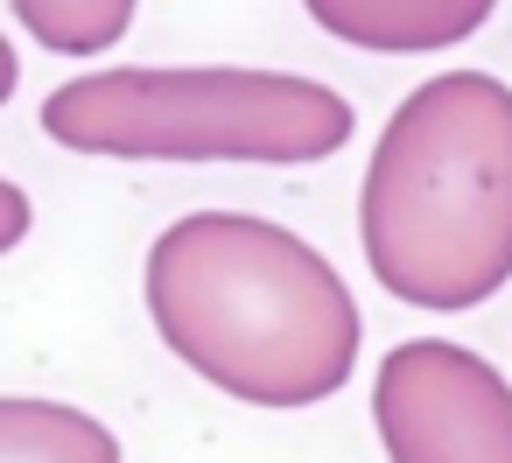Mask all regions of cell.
I'll use <instances>...</instances> for the list:
<instances>
[{
	"mask_svg": "<svg viewBox=\"0 0 512 463\" xmlns=\"http://www.w3.org/2000/svg\"><path fill=\"white\" fill-rule=\"evenodd\" d=\"M148 323L204 386L246 407H316L351 386L365 316L344 274L288 225L190 211L155 232L141 267Z\"/></svg>",
	"mask_w": 512,
	"mask_h": 463,
	"instance_id": "1",
	"label": "cell"
},
{
	"mask_svg": "<svg viewBox=\"0 0 512 463\" xmlns=\"http://www.w3.org/2000/svg\"><path fill=\"white\" fill-rule=\"evenodd\" d=\"M309 22L351 50H372V57H435V50H456L470 43L498 0H302Z\"/></svg>",
	"mask_w": 512,
	"mask_h": 463,
	"instance_id": "5",
	"label": "cell"
},
{
	"mask_svg": "<svg viewBox=\"0 0 512 463\" xmlns=\"http://www.w3.org/2000/svg\"><path fill=\"white\" fill-rule=\"evenodd\" d=\"M0 463H127V456L92 407L0 393Z\"/></svg>",
	"mask_w": 512,
	"mask_h": 463,
	"instance_id": "6",
	"label": "cell"
},
{
	"mask_svg": "<svg viewBox=\"0 0 512 463\" xmlns=\"http://www.w3.org/2000/svg\"><path fill=\"white\" fill-rule=\"evenodd\" d=\"M372 281L407 309H477L512 281V85L442 71L372 141L358 190Z\"/></svg>",
	"mask_w": 512,
	"mask_h": 463,
	"instance_id": "2",
	"label": "cell"
},
{
	"mask_svg": "<svg viewBox=\"0 0 512 463\" xmlns=\"http://www.w3.org/2000/svg\"><path fill=\"white\" fill-rule=\"evenodd\" d=\"M344 92L246 64H127L85 71L43 99V134L106 162H274L309 169L351 141Z\"/></svg>",
	"mask_w": 512,
	"mask_h": 463,
	"instance_id": "3",
	"label": "cell"
},
{
	"mask_svg": "<svg viewBox=\"0 0 512 463\" xmlns=\"http://www.w3.org/2000/svg\"><path fill=\"white\" fill-rule=\"evenodd\" d=\"M372 428L386 463H512V379L449 337H407L379 358Z\"/></svg>",
	"mask_w": 512,
	"mask_h": 463,
	"instance_id": "4",
	"label": "cell"
},
{
	"mask_svg": "<svg viewBox=\"0 0 512 463\" xmlns=\"http://www.w3.org/2000/svg\"><path fill=\"white\" fill-rule=\"evenodd\" d=\"M15 85H22V64H15V43L0 36V106L15 99Z\"/></svg>",
	"mask_w": 512,
	"mask_h": 463,
	"instance_id": "9",
	"label": "cell"
},
{
	"mask_svg": "<svg viewBox=\"0 0 512 463\" xmlns=\"http://www.w3.org/2000/svg\"><path fill=\"white\" fill-rule=\"evenodd\" d=\"M8 8L57 57H106L134 29V0H8Z\"/></svg>",
	"mask_w": 512,
	"mask_h": 463,
	"instance_id": "7",
	"label": "cell"
},
{
	"mask_svg": "<svg viewBox=\"0 0 512 463\" xmlns=\"http://www.w3.org/2000/svg\"><path fill=\"white\" fill-rule=\"evenodd\" d=\"M29 225H36V211H29L22 183H8V176H0V253H15V246L29 239Z\"/></svg>",
	"mask_w": 512,
	"mask_h": 463,
	"instance_id": "8",
	"label": "cell"
}]
</instances>
